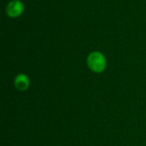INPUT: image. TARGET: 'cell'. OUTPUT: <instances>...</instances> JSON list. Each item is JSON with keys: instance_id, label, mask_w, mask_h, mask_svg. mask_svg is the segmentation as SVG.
Wrapping results in <instances>:
<instances>
[{"instance_id": "obj_1", "label": "cell", "mask_w": 146, "mask_h": 146, "mask_svg": "<svg viewBox=\"0 0 146 146\" xmlns=\"http://www.w3.org/2000/svg\"><path fill=\"white\" fill-rule=\"evenodd\" d=\"M106 64L105 56L99 51H94L87 57V65L95 73L103 72L106 68Z\"/></svg>"}, {"instance_id": "obj_3", "label": "cell", "mask_w": 146, "mask_h": 146, "mask_svg": "<svg viewBox=\"0 0 146 146\" xmlns=\"http://www.w3.org/2000/svg\"><path fill=\"white\" fill-rule=\"evenodd\" d=\"M14 84L17 90H19L21 92H24V91L27 90V88L29 87L30 81H29L28 77L26 74H21L15 77Z\"/></svg>"}, {"instance_id": "obj_2", "label": "cell", "mask_w": 146, "mask_h": 146, "mask_svg": "<svg viewBox=\"0 0 146 146\" xmlns=\"http://www.w3.org/2000/svg\"><path fill=\"white\" fill-rule=\"evenodd\" d=\"M24 10L23 3L19 0L11 1L6 8V13L10 17H17L22 14Z\"/></svg>"}]
</instances>
